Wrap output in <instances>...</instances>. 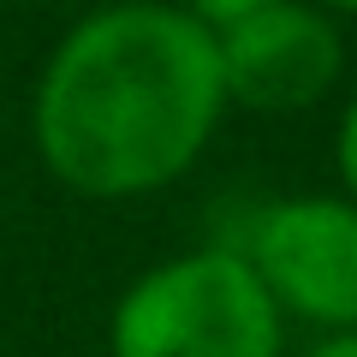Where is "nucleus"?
I'll return each mask as SVG.
<instances>
[{"label": "nucleus", "mask_w": 357, "mask_h": 357, "mask_svg": "<svg viewBox=\"0 0 357 357\" xmlns=\"http://www.w3.org/2000/svg\"><path fill=\"white\" fill-rule=\"evenodd\" d=\"M298 357H357V328L351 333H316Z\"/></svg>", "instance_id": "nucleus-7"}, {"label": "nucleus", "mask_w": 357, "mask_h": 357, "mask_svg": "<svg viewBox=\"0 0 357 357\" xmlns=\"http://www.w3.org/2000/svg\"><path fill=\"white\" fill-rule=\"evenodd\" d=\"M262 292L286 328L351 333L357 328V203L340 191L268 197L238 238Z\"/></svg>", "instance_id": "nucleus-3"}, {"label": "nucleus", "mask_w": 357, "mask_h": 357, "mask_svg": "<svg viewBox=\"0 0 357 357\" xmlns=\"http://www.w3.org/2000/svg\"><path fill=\"white\" fill-rule=\"evenodd\" d=\"M227 107L256 119H292L321 107L345 77V36L310 0H274L268 13L215 36Z\"/></svg>", "instance_id": "nucleus-4"}, {"label": "nucleus", "mask_w": 357, "mask_h": 357, "mask_svg": "<svg viewBox=\"0 0 357 357\" xmlns=\"http://www.w3.org/2000/svg\"><path fill=\"white\" fill-rule=\"evenodd\" d=\"M215 36L173 0H102L30 84V149L89 203H137L191 173L227 119Z\"/></svg>", "instance_id": "nucleus-1"}, {"label": "nucleus", "mask_w": 357, "mask_h": 357, "mask_svg": "<svg viewBox=\"0 0 357 357\" xmlns=\"http://www.w3.org/2000/svg\"><path fill=\"white\" fill-rule=\"evenodd\" d=\"M286 316L238 244L173 250L107 310V357H286Z\"/></svg>", "instance_id": "nucleus-2"}, {"label": "nucleus", "mask_w": 357, "mask_h": 357, "mask_svg": "<svg viewBox=\"0 0 357 357\" xmlns=\"http://www.w3.org/2000/svg\"><path fill=\"white\" fill-rule=\"evenodd\" d=\"M333 173H340V197L357 203V96L340 107V126H333Z\"/></svg>", "instance_id": "nucleus-6"}, {"label": "nucleus", "mask_w": 357, "mask_h": 357, "mask_svg": "<svg viewBox=\"0 0 357 357\" xmlns=\"http://www.w3.org/2000/svg\"><path fill=\"white\" fill-rule=\"evenodd\" d=\"M310 6H321L328 18H357V0H310Z\"/></svg>", "instance_id": "nucleus-8"}, {"label": "nucleus", "mask_w": 357, "mask_h": 357, "mask_svg": "<svg viewBox=\"0 0 357 357\" xmlns=\"http://www.w3.org/2000/svg\"><path fill=\"white\" fill-rule=\"evenodd\" d=\"M173 6H185V13H191L208 36H220V30L244 24V18H256V13H268L274 0H173Z\"/></svg>", "instance_id": "nucleus-5"}]
</instances>
